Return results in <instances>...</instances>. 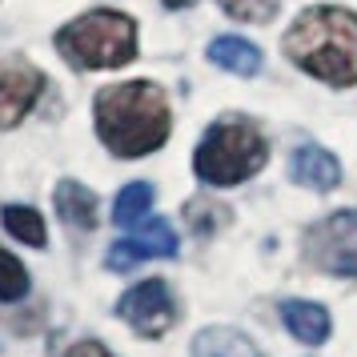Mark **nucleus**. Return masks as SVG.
Here are the masks:
<instances>
[{"mask_svg":"<svg viewBox=\"0 0 357 357\" xmlns=\"http://www.w3.org/2000/svg\"><path fill=\"white\" fill-rule=\"evenodd\" d=\"M93 113L100 141L116 157H145L169 141V100L149 81L100 89Z\"/></svg>","mask_w":357,"mask_h":357,"instance_id":"f257e3e1","label":"nucleus"},{"mask_svg":"<svg viewBox=\"0 0 357 357\" xmlns=\"http://www.w3.org/2000/svg\"><path fill=\"white\" fill-rule=\"evenodd\" d=\"M285 56L325 84H357V17L345 8H309L293 20Z\"/></svg>","mask_w":357,"mask_h":357,"instance_id":"f03ea898","label":"nucleus"},{"mask_svg":"<svg viewBox=\"0 0 357 357\" xmlns=\"http://www.w3.org/2000/svg\"><path fill=\"white\" fill-rule=\"evenodd\" d=\"M56 49L73 68H121L137 56V24L125 13L97 8L56 33Z\"/></svg>","mask_w":357,"mask_h":357,"instance_id":"7ed1b4c3","label":"nucleus"},{"mask_svg":"<svg viewBox=\"0 0 357 357\" xmlns=\"http://www.w3.org/2000/svg\"><path fill=\"white\" fill-rule=\"evenodd\" d=\"M265 165V137L245 121H217L193 153V169L205 185H241Z\"/></svg>","mask_w":357,"mask_h":357,"instance_id":"20e7f679","label":"nucleus"},{"mask_svg":"<svg viewBox=\"0 0 357 357\" xmlns=\"http://www.w3.org/2000/svg\"><path fill=\"white\" fill-rule=\"evenodd\" d=\"M305 257L313 269L357 277V209L333 213L305 233Z\"/></svg>","mask_w":357,"mask_h":357,"instance_id":"39448f33","label":"nucleus"},{"mask_svg":"<svg viewBox=\"0 0 357 357\" xmlns=\"http://www.w3.org/2000/svg\"><path fill=\"white\" fill-rule=\"evenodd\" d=\"M116 313L141 337H161L165 329H173V321H177V301H173V289L165 281H141L116 301Z\"/></svg>","mask_w":357,"mask_h":357,"instance_id":"423d86ee","label":"nucleus"},{"mask_svg":"<svg viewBox=\"0 0 357 357\" xmlns=\"http://www.w3.org/2000/svg\"><path fill=\"white\" fill-rule=\"evenodd\" d=\"M45 93V73L20 56L0 61V129H17Z\"/></svg>","mask_w":357,"mask_h":357,"instance_id":"0eeeda50","label":"nucleus"},{"mask_svg":"<svg viewBox=\"0 0 357 357\" xmlns=\"http://www.w3.org/2000/svg\"><path fill=\"white\" fill-rule=\"evenodd\" d=\"M289 177L297 181V185H305V189H321L325 193V189H333L341 181V165L333 161V153H325V149L301 145L289 161Z\"/></svg>","mask_w":357,"mask_h":357,"instance_id":"6e6552de","label":"nucleus"},{"mask_svg":"<svg viewBox=\"0 0 357 357\" xmlns=\"http://www.w3.org/2000/svg\"><path fill=\"white\" fill-rule=\"evenodd\" d=\"M52 201H56V213H61L65 225L81 229V233H93L97 229V193L84 189L81 181H61Z\"/></svg>","mask_w":357,"mask_h":357,"instance_id":"1a4fd4ad","label":"nucleus"},{"mask_svg":"<svg viewBox=\"0 0 357 357\" xmlns=\"http://www.w3.org/2000/svg\"><path fill=\"white\" fill-rule=\"evenodd\" d=\"M281 321L289 325V333L305 345H321L329 337V313L313 301H281Z\"/></svg>","mask_w":357,"mask_h":357,"instance_id":"9d476101","label":"nucleus"},{"mask_svg":"<svg viewBox=\"0 0 357 357\" xmlns=\"http://www.w3.org/2000/svg\"><path fill=\"white\" fill-rule=\"evenodd\" d=\"M209 61L225 73H237V77H253L261 68V49L249 45L241 36H217L209 45Z\"/></svg>","mask_w":357,"mask_h":357,"instance_id":"9b49d317","label":"nucleus"},{"mask_svg":"<svg viewBox=\"0 0 357 357\" xmlns=\"http://www.w3.org/2000/svg\"><path fill=\"white\" fill-rule=\"evenodd\" d=\"M193 357H257V349L245 333L229 329V325H213L193 337Z\"/></svg>","mask_w":357,"mask_h":357,"instance_id":"f8f14e48","label":"nucleus"},{"mask_svg":"<svg viewBox=\"0 0 357 357\" xmlns=\"http://www.w3.org/2000/svg\"><path fill=\"white\" fill-rule=\"evenodd\" d=\"M0 221H4V229H8V233H13L17 241L33 245V249H40V245L49 241V233H45V221H40V213L29 209V205H4Z\"/></svg>","mask_w":357,"mask_h":357,"instance_id":"ddd939ff","label":"nucleus"},{"mask_svg":"<svg viewBox=\"0 0 357 357\" xmlns=\"http://www.w3.org/2000/svg\"><path fill=\"white\" fill-rule=\"evenodd\" d=\"M149 209H153V185H145V181H132V185H125V189L116 193L113 221H116V225H137Z\"/></svg>","mask_w":357,"mask_h":357,"instance_id":"4468645a","label":"nucleus"},{"mask_svg":"<svg viewBox=\"0 0 357 357\" xmlns=\"http://www.w3.org/2000/svg\"><path fill=\"white\" fill-rule=\"evenodd\" d=\"M29 293V269L8 249H0V301H20Z\"/></svg>","mask_w":357,"mask_h":357,"instance_id":"2eb2a0df","label":"nucleus"},{"mask_svg":"<svg viewBox=\"0 0 357 357\" xmlns=\"http://www.w3.org/2000/svg\"><path fill=\"white\" fill-rule=\"evenodd\" d=\"M137 241L145 245L149 257H173V253H177V233H173L169 221H149Z\"/></svg>","mask_w":357,"mask_h":357,"instance_id":"dca6fc26","label":"nucleus"},{"mask_svg":"<svg viewBox=\"0 0 357 357\" xmlns=\"http://www.w3.org/2000/svg\"><path fill=\"white\" fill-rule=\"evenodd\" d=\"M141 261H149L145 245L137 241V237H125V241L109 245V257H105V265H109L113 273H125V269H132V265H141Z\"/></svg>","mask_w":357,"mask_h":357,"instance_id":"f3484780","label":"nucleus"},{"mask_svg":"<svg viewBox=\"0 0 357 357\" xmlns=\"http://www.w3.org/2000/svg\"><path fill=\"white\" fill-rule=\"evenodd\" d=\"M221 8L237 20H269L277 13V0H221Z\"/></svg>","mask_w":357,"mask_h":357,"instance_id":"a211bd4d","label":"nucleus"},{"mask_svg":"<svg viewBox=\"0 0 357 357\" xmlns=\"http://www.w3.org/2000/svg\"><path fill=\"white\" fill-rule=\"evenodd\" d=\"M61 357H113V354H109L100 341H77V345H68Z\"/></svg>","mask_w":357,"mask_h":357,"instance_id":"6ab92c4d","label":"nucleus"},{"mask_svg":"<svg viewBox=\"0 0 357 357\" xmlns=\"http://www.w3.org/2000/svg\"><path fill=\"white\" fill-rule=\"evenodd\" d=\"M165 8H189V4H193V0H161Z\"/></svg>","mask_w":357,"mask_h":357,"instance_id":"aec40b11","label":"nucleus"}]
</instances>
